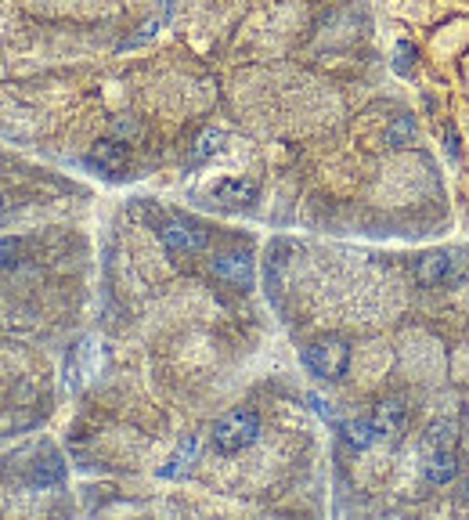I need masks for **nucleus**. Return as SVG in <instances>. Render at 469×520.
Wrapping results in <instances>:
<instances>
[{"instance_id": "f257e3e1", "label": "nucleus", "mask_w": 469, "mask_h": 520, "mask_svg": "<svg viewBox=\"0 0 469 520\" xmlns=\"http://www.w3.org/2000/svg\"><path fill=\"white\" fill-rule=\"evenodd\" d=\"M260 437V416L253 409H235L213 423V445L224 455H235L249 448Z\"/></svg>"}, {"instance_id": "f03ea898", "label": "nucleus", "mask_w": 469, "mask_h": 520, "mask_svg": "<svg viewBox=\"0 0 469 520\" xmlns=\"http://www.w3.org/2000/svg\"><path fill=\"white\" fill-rule=\"evenodd\" d=\"M466 257L462 253H441V250H433V253H423V257H415L412 260V275L419 286H455V282L466 279Z\"/></svg>"}, {"instance_id": "7ed1b4c3", "label": "nucleus", "mask_w": 469, "mask_h": 520, "mask_svg": "<svg viewBox=\"0 0 469 520\" xmlns=\"http://www.w3.org/2000/svg\"><path fill=\"white\" fill-rule=\"evenodd\" d=\"M304 365L322 380H343L350 365V347L340 336H322L304 351Z\"/></svg>"}, {"instance_id": "20e7f679", "label": "nucleus", "mask_w": 469, "mask_h": 520, "mask_svg": "<svg viewBox=\"0 0 469 520\" xmlns=\"http://www.w3.org/2000/svg\"><path fill=\"white\" fill-rule=\"evenodd\" d=\"M159 239H163L166 253L170 257H192L206 246V232L192 221H170L159 228Z\"/></svg>"}, {"instance_id": "39448f33", "label": "nucleus", "mask_w": 469, "mask_h": 520, "mask_svg": "<svg viewBox=\"0 0 469 520\" xmlns=\"http://www.w3.org/2000/svg\"><path fill=\"white\" fill-rule=\"evenodd\" d=\"M210 275L228 282V286H235V289H249L253 286V260H249V253H242V250L217 253V257L210 260Z\"/></svg>"}, {"instance_id": "423d86ee", "label": "nucleus", "mask_w": 469, "mask_h": 520, "mask_svg": "<svg viewBox=\"0 0 469 520\" xmlns=\"http://www.w3.org/2000/svg\"><path fill=\"white\" fill-rule=\"evenodd\" d=\"M87 163H91V167H98L102 174H109V177H120L123 170H127V163H130V152H127V145H123V141L105 138V141H98V145L91 149Z\"/></svg>"}, {"instance_id": "0eeeda50", "label": "nucleus", "mask_w": 469, "mask_h": 520, "mask_svg": "<svg viewBox=\"0 0 469 520\" xmlns=\"http://www.w3.org/2000/svg\"><path fill=\"white\" fill-rule=\"evenodd\" d=\"M372 423H376L379 437H397L401 430H405V423H408V405L401 398L379 401L376 412H372Z\"/></svg>"}, {"instance_id": "6e6552de", "label": "nucleus", "mask_w": 469, "mask_h": 520, "mask_svg": "<svg viewBox=\"0 0 469 520\" xmlns=\"http://www.w3.org/2000/svg\"><path fill=\"white\" fill-rule=\"evenodd\" d=\"M257 181H242V177H228V181H221V185H213V199L221 206H249L257 203Z\"/></svg>"}, {"instance_id": "1a4fd4ad", "label": "nucleus", "mask_w": 469, "mask_h": 520, "mask_svg": "<svg viewBox=\"0 0 469 520\" xmlns=\"http://www.w3.org/2000/svg\"><path fill=\"white\" fill-rule=\"evenodd\" d=\"M459 474V459L455 448H441V452H423V477L430 484H448Z\"/></svg>"}, {"instance_id": "9d476101", "label": "nucleus", "mask_w": 469, "mask_h": 520, "mask_svg": "<svg viewBox=\"0 0 469 520\" xmlns=\"http://www.w3.org/2000/svg\"><path fill=\"white\" fill-rule=\"evenodd\" d=\"M62 481H65V463L58 452H47L44 459H37L33 470H29V484H33V488H55V484Z\"/></svg>"}, {"instance_id": "9b49d317", "label": "nucleus", "mask_w": 469, "mask_h": 520, "mask_svg": "<svg viewBox=\"0 0 469 520\" xmlns=\"http://www.w3.org/2000/svg\"><path fill=\"white\" fill-rule=\"evenodd\" d=\"M459 441V423L455 419H433L426 427L423 437V452H441V448H455Z\"/></svg>"}, {"instance_id": "f8f14e48", "label": "nucleus", "mask_w": 469, "mask_h": 520, "mask_svg": "<svg viewBox=\"0 0 469 520\" xmlns=\"http://www.w3.org/2000/svg\"><path fill=\"white\" fill-rule=\"evenodd\" d=\"M221 145H224V134L217 127H206L199 138L192 141V152H188V170H195V167H203L206 159H213L217 152H221Z\"/></svg>"}, {"instance_id": "ddd939ff", "label": "nucleus", "mask_w": 469, "mask_h": 520, "mask_svg": "<svg viewBox=\"0 0 469 520\" xmlns=\"http://www.w3.org/2000/svg\"><path fill=\"white\" fill-rule=\"evenodd\" d=\"M340 430H343V437H347V445H354V448H372L376 445V437H379V430H376V423L372 419H343L340 423Z\"/></svg>"}, {"instance_id": "4468645a", "label": "nucleus", "mask_w": 469, "mask_h": 520, "mask_svg": "<svg viewBox=\"0 0 469 520\" xmlns=\"http://www.w3.org/2000/svg\"><path fill=\"white\" fill-rule=\"evenodd\" d=\"M415 138V120L412 116H394V123L387 127V141L394 145V149H405V145H412Z\"/></svg>"}, {"instance_id": "2eb2a0df", "label": "nucleus", "mask_w": 469, "mask_h": 520, "mask_svg": "<svg viewBox=\"0 0 469 520\" xmlns=\"http://www.w3.org/2000/svg\"><path fill=\"white\" fill-rule=\"evenodd\" d=\"M192 455H195V437H184L181 448H177L174 459H170V466H163L159 474H163V477H177V474L184 470V466H188V459H192Z\"/></svg>"}, {"instance_id": "dca6fc26", "label": "nucleus", "mask_w": 469, "mask_h": 520, "mask_svg": "<svg viewBox=\"0 0 469 520\" xmlns=\"http://www.w3.org/2000/svg\"><path fill=\"white\" fill-rule=\"evenodd\" d=\"M412 62H415V44L401 40V44H397V55H394V69L397 73H412Z\"/></svg>"}, {"instance_id": "f3484780", "label": "nucleus", "mask_w": 469, "mask_h": 520, "mask_svg": "<svg viewBox=\"0 0 469 520\" xmlns=\"http://www.w3.org/2000/svg\"><path fill=\"white\" fill-rule=\"evenodd\" d=\"M22 257V246L15 239H0V268H15Z\"/></svg>"}, {"instance_id": "a211bd4d", "label": "nucleus", "mask_w": 469, "mask_h": 520, "mask_svg": "<svg viewBox=\"0 0 469 520\" xmlns=\"http://www.w3.org/2000/svg\"><path fill=\"white\" fill-rule=\"evenodd\" d=\"M112 134H116V138L134 141L141 134V127H138V120H116V123H112Z\"/></svg>"}, {"instance_id": "6ab92c4d", "label": "nucleus", "mask_w": 469, "mask_h": 520, "mask_svg": "<svg viewBox=\"0 0 469 520\" xmlns=\"http://www.w3.org/2000/svg\"><path fill=\"white\" fill-rule=\"evenodd\" d=\"M444 149H448L451 156H459V134H455V127L444 130Z\"/></svg>"}, {"instance_id": "aec40b11", "label": "nucleus", "mask_w": 469, "mask_h": 520, "mask_svg": "<svg viewBox=\"0 0 469 520\" xmlns=\"http://www.w3.org/2000/svg\"><path fill=\"white\" fill-rule=\"evenodd\" d=\"M8 214H11V203H8V195H0V224L8 221Z\"/></svg>"}, {"instance_id": "412c9836", "label": "nucleus", "mask_w": 469, "mask_h": 520, "mask_svg": "<svg viewBox=\"0 0 469 520\" xmlns=\"http://www.w3.org/2000/svg\"><path fill=\"white\" fill-rule=\"evenodd\" d=\"M462 502H469V481L462 484Z\"/></svg>"}]
</instances>
